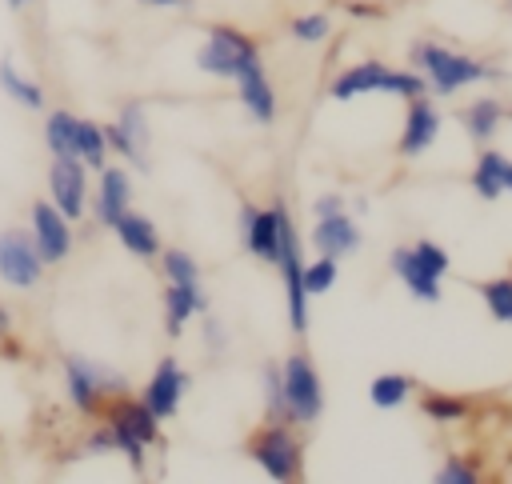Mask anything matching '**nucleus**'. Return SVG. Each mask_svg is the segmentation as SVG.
<instances>
[{"label":"nucleus","mask_w":512,"mask_h":484,"mask_svg":"<svg viewBox=\"0 0 512 484\" xmlns=\"http://www.w3.org/2000/svg\"><path fill=\"white\" fill-rule=\"evenodd\" d=\"M412 64L424 72V80H428V88L436 96H452V92H460L468 84H480V80L496 76V68H488L484 60H476L468 52H452V48H444L436 40L412 44Z\"/></svg>","instance_id":"f257e3e1"},{"label":"nucleus","mask_w":512,"mask_h":484,"mask_svg":"<svg viewBox=\"0 0 512 484\" xmlns=\"http://www.w3.org/2000/svg\"><path fill=\"white\" fill-rule=\"evenodd\" d=\"M108 432H112V452H120L132 468L144 464V448L160 444V420L144 400H128V396H116V404L108 408Z\"/></svg>","instance_id":"f03ea898"},{"label":"nucleus","mask_w":512,"mask_h":484,"mask_svg":"<svg viewBox=\"0 0 512 484\" xmlns=\"http://www.w3.org/2000/svg\"><path fill=\"white\" fill-rule=\"evenodd\" d=\"M64 388H68V404L76 412H96L104 400L112 396H124L128 392V380L88 356H68L64 360Z\"/></svg>","instance_id":"7ed1b4c3"},{"label":"nucleus","mask_w":512,"mask_h":484,"mask_svg":"<svg viewBox=\"0 0 512 484\" xmlns=\"http://www.w3.org/2000/svg\"><path fill=\"white\" fill-rule=\"evenodd\" d=\"M248 456L256 460V468L268 476V480H300L304 472V452H300V440L288 424H264L256 428V436L248 440Z\"/></svg>","instance_id":"20e7f679"},{"label":"nucleus","mask_w":512,"mask_h":484,"mask_svg":"<svg viewBox=\"0 0 512 484\" xmlns=\"http://www.w3.org/2000/svg\"><path fill=\"white\" fill-rule=\"evenodd\" d=\"M280 372H284V416L292 424L320 420V412H324V388H320V372H316L312 356L308 352H292L280 364Z\"/></svg>","instance_id":"39448f33"},{"label":"nucleus","mask_w":512,"mask_h":484,"mask_svg":"<svg viewBox=\"0 0 512 484\" xmlns=\"http://www.w3.org/2000/svg\"><path fill=\"white\" fill-rule=\"evenodd\" d=\"M276 268L284 276V300H288V324L292 332H308V292H304V264H300V236L292 228V216H280V252Z\"/></svg>","instance_id":"423d86ee"},{"label":"nucleus","mask_w":512,"mask_h":484,"mask_svg":"<svg viewBox=\"0 0 512 484\" xmlns=\"http://www.w3.org/2000/svg\"><path fill=\"white\" fill-rule=\"evenodd\" d=\"M248 56H256V40L252 36H244L240 28H228V24H212L208 36H204V44H200V52H196V68L208 72V76L232 80L236 68Z\"/></svg>","instance_id":"0eeeda50"},{"label":"nucleus","mask_w":512,"mask_h":484,"mask_svg":"<svg viewBox=\"0 0 512 484\" xmlns=\"http://www.w3.org/2000/svg\"><path fill=\"white\" fill-rule=\"evenodd\" d=\"M44 276V260L28 232L4 228L0 232V280L12 288H36Z\"/></svg>","instance_id":"6e6552de"},{"label":"nucleus","mask_w":512,"mask_h":484,"mask_svg":"<svg viewBox=\"0 0 512 484\" xmlns=\"http://www.w3.org/2000/svg\"><path fill=\"white\" fill-rule=\"evenodd\" d=\"M48 192H52V204L68 220H80L88 212V168L76 156H52Z\"/></svg>","instance_id":"1a4fd4ad"},{"label":"nucleus","mask_w":512,"mask_h":484,"mask_svg":"<svg viewBox=\"0 0 512 484\" xmlns=\"http://www.w3.org/2000/svg\"><path fill=\"white\" fill-rule=\"evenodd\" d=\"M32 244L40 252L44 264H60L72 252V220L52 204V200H36L32 204Z\"/></svg>","instance_id":"9d476101"},{"label":"nucleus","mask_w":512,"mask_h":484,"mask_svg":"<svg viewBox=\"0 0 512 484\" xmlns=\"http://www.w3.org/2000/svg\"><path fill=\"white\" fill-rule=\"evenodd\" d=\"M104 140L116 156L132 160L136 168H148V160H144V148H148V112H144V104L128 100L120 108V116L112 124H104Z\"/></svg>","instance_id":"9b49d317"},{"label":"nucleus","mask_w":512,"mask_h":484,"mask_svg":"<svg viewBox=\"0 0 512 484\" xmlns=\"http://www.w3.org/2000/svg\"><path fill=\"white\" fill-rule=\"evenodd\" d=\"M184 392H188V372L176 364V356H164V360L156 364V372L148 376V384H144L140 400L152 408V416H156V420H172V416L180 412Z\"/></svg>","instance_id":"f8f14e48"},{"label":"nucleus","mask_w":512,"mask_h":484,"mask_svg":"<svg viewBox=\"0 0 512 484\" xmlns=\"http://www.w3.org/2000/svg\"><path fill=\"white\" fill-rule=\"evenodd\" d=\"M236 96H240V104L252 112V120H260V124H272L276 120V112H280V104H276V92H272V80H268V72H264V60H260V52L256 56H248L240 68H236Z\"/></svg>","instance_id":"ddd939ff"},{"label":"nucleus","mask_w":512,"mask_h":484,"mask_svg":"<svg viewBox=\"0 0 512 484\" xmlns=\"http://www.w3.org/2000/svg\"><path fill=\"white\" fill-rule=\"evenodd\" d=\"M280 216H284V204H280V200H276L272 208L240 204V232H244V248H248L256 260L276 264V252H280Z\"/></svg>","instance_id":"4468645a"},{"label":"nucleus","mask_w":512,"mask_h":484,"mask_svg":"<svg viewBox=\"0 0 512 484\" xmlns=\"http://www.w3.org/2000/svg\"><path fill=\"white\" fill-rule=\"evenodd\" d=\"M440 124H444V116L428 96L408 100V116H404V128H400V156L428 152L436 144V136H440Z\"/></svg>","instance_id":"2eb2a0df"},{"label":"nucleus","mask_w":512,"mask_h":484,"mask_svg":"<svg viewBox=\"0 0 512 484\" xmlns=\"http://www.w3.org/2000/svg\"><path fill=\"white\" fill-rule=\"evenodd\" d=\"M388 268L396 272V280H400L416 300H424V304H440V276L416 256L412 244L392 248V252H388Z\"/></svg>","instance_id":"dca6fc26"},{"label":"nucleus","mask_w":512,"mask_h":484,"mask_svg":"<svg viewBox=\"0 0 512 484\" xmlns=\"http://www.w3.org/2000/svg\"><path fill=\"white\" fill-rule=\"evenodd\" d=\"M128 204H132V180H128V172L124 168H100V180H96V196H92V212H96V220L104 224V228H112L124 212H128Z\"/></svg>","instance_id":"f3484780"},{"label":"nucleus","mask_w":512,"mask_h":484,"mask_svg":"<svg viewBox=\"0 0 512 484\" xmlns=\"http://www.w3.org/2000/svg\"><path fill=\"white\" fill-rule=\"evenodd\" d=\"M312 248L324 256H352L360 248V228L348 212H332V216H316L312 224Z\"/></svg>","instance_id":"a211bd4d"},{"label":"nucleus","mask_w":512,"mask_h":484,"mask_svg":"<svg viewBox=\"0 0 512 484\" xmlns=\"http://www.w3.org/2000/svg\"><path fill=\"white\" fill-rule=\"evenodd\" d=\"M192 316H208V292L200 284H168V292H164V328H168V336H180Z\"/></svg>","instance_id":"6ab92c4d"},{"label":"nucleus","mask_w":512,"mask_h":484,"mask_svg":"<svg viewBox=\"0 0 512 484\" xmlns=\"http://www.w3.org/2000/svg\"><path fill=\"white\" fill-rule=\"evenodd\" d=\"M112 232H116V240L132 252V256H140V260H152V256H160V232H156V224L144 216V212H124L116 224H112Z\"/></svg>","instance_id":"aec40b11"},{"label":"nucleus","mask_w":512,"mask_h":484,"mask_svg":"<svg viewBox=\"0 0 512 484\" xmlns=\"http://www.w3.org/2000/svg\"><path fill=\"white\" fill-rule=\"evenodd\" d=\"M384 72H388V68H384L380 60H360V64H352V68H344V72L332 76L328 96H332V100H352V96H364V92H380Z\"/></svg>","instance_id":"412c9836"},{"label":"nucleus","mask_w":512,"mask_h":484,"mask_svg":"<svg viewBox=\"0 0 512 484\" xmlns=\"http://www.w3.org/2000/svg\"><path fill=\"white\" fill-rule=\"evenodd\" d=\"M460 124H464V132H468L476 144H488V140L496 136V128L504 124V104H500L496 96H480V100H472V104L460 112Z\"/></svg>","instance_id":"4be33fe9"},{"label":"nucleus","mask_w":512,"mask_h":484,"mask_svg":"<svg viewBox=\"0 0 512 484\" xmlns=\"http://www.w3.org/2000/svg\"><path fill=\"white\" fill-rule=\"evenodd\" d=\"M72 156H76L84 168H96V172L108 164V140H104V128H100L96 120H84V116H76Z\"/></svg>","instance_id":"5701e85b"},{"label":"nucleus","mask_w":512,"mask_h":484,"mask_svg":"<svg viewBox=\"0 0 512 484\" xmlns=\"http://www.w3.org/2000/svg\"><path fill=\"white\" fill-rule=\"evenodd\" d=\"M504 168H508V156L496 152V148H484L476 168H472V192L480 200H496L504 196Z\"/></svg>","instance_id":"b1692460"},{"label":"nucleus","mask_w":512,"mask_h":484,"mask_svg":"<svg viewBox=\"0 0 512 484\" xmlns=\"http://www.w3.org/2000/svg\"><path fill=\"white\" fill-rule=\"evenodd\" d=\"M412 388H416V384H412V376H404V372H380V376L368 384V400H372V408L392 412V408L408 404Z\"/></svg>","instance_id":"393cba45"},{"label":"nucleus","mask_w":512,"mask_h":484,"mask_svg":"<svg viewBox=\"0 0 512 484\" xmlns=\"http://www.w3.org/2000/svg\"><path fill=\"white\" fill-rule=\"evenodd\" d=\"M0 88H4V96L16 100L20 108H32V112L44 108V88H40L36 80H28L24 72H16L12 60H0Z\"/></svg>","instance_id":"a878e982"},{"label":"nucleus","mask_w":512,"mask_h":484,"mask_svg":"<svg viewBox=\"0 0 512 484\" xmlns=\"http://www.w3.org/2000/svg\"><path fill=\"white\" fill-rule=\"evenodd\" d=\"M72 136H76V116L68 108H52L44 116V144L52 156H72Z\"/></svg>","instance_id":"bb28decb"},{"label":"nucleus","mask_w":512,"mask_h":484,"mask_svg":"<svg viewBox=\"0 0 512 484\" xmlns=\"http://www.w3.org/2000/svg\"><path fill=\"white\" fill-rule=\"evenodd\" d=\"M420 412H424L428 420L452 424V420H464V416H468V400H464V396H448V392H424V396H420Z\"/></svg>","instance_id":"cd10ccee"},{"label":"nucleus","mask_w":512,"mask_h":484,"mask_svg":"<svg viewBox=\"0 0 512 484\" xmlns=\"http://www.w3.org/2000/svg\"><path fill=\"white\" fill-rule=\"evenodd\" d=\"M336 276H340V260L320 252L312 264H304V292L308 296H324V292L336 288Z\"/></svg>","instance_id":"c85d7f7f"},{"label":"nucleus","mask_w":512,"mask_h":484,"mask_svg":"<svg viewBox=\"0 0 512 484\" xmlns=\"http://www.w3.org/2000/svg\"><path fill=\"white\" fill-rule=\"evenodd\" d=\"M480 296H484V308H488L492 320L512 324V280H508V276L484 280V284H480Z\"/></svg>","instance_id":"c756f323"},{"label":"nucleus","mask_w":512,"mask_h":484,"mask_svg":"<svg viewBox=\"0 0 512 484\" xmlns=\"http://www.w3.org/2000/svg\"><path fill=\"white\" fill-rule=\"evenodd\" d=\"M160 264L168 284H200V264L192 260V252L184 248H160Z\"/></svg>","instance_id":"7c9ffc66"},{"label":"nucleus","mask_w":512,"mask_h":484,"mask_svg":"<svg viewBox=\"0 0 512 484\" xmlns=\"http://www.w3.org/2000/svg\"><path fill=\"white\" fill-rule=\"evenodd\" d=\"M380 92H388V96H404V100H416V96H428V80H424V72H384V84H380Z\"/></svg>","instance_id":"2f4dec72"},{"label":"nucleus","mask_w":512,"mask_h":484,"mask_svg":"<svg viewBox=\"0 0 512 484\" xmlns=\"http://www.w3.org/2000/svg\"><path fill=\"white\" fill-rule=\"evenodd\" d=\"M264 412L276 420V416H284V372H280V364H264Z\"/></svg>","instance_id":"473e14b6"},{"label":"nucleus","mask_w":512,"mask_h":484,"mask_svg":"<svg viewBox=\"0 0 512 484\" xmlns=\"http://www.w3.org/2000/svg\"><path fill=\"white\" fill-rule=\"evenodd\" d=\"M288 28H292V36H296V40H304V44H320V40H328L332 20H328V16H320V12H308V16H296Z\"/></svg>","instance_id":"72a5a7b5"},{"label":"nucleus","mask_w":512,"mask_h":484,"mask_svg":"<svg viewBox=\"0 0 512 484\" xmlns=\"http://www.w3.org/2000/svg\"><path fill=\"white\" fill-rule=\"evenodd\" d=\"M432 480H436V484H476V464L452 456V460H444V468H436Z\"/></svg>","instance_id":"f704fd0d"},{"label":"nucleus","mask_w":512,"mask_h":484,"mask_svg":"<svg viewBox=\"0 0 512 484\" xmlns=\"http://www.w3.org/2000/svg\"><path fill=\"white\" fill-rule=\"evenodd\" d=\"M412 248H416V256H420V260H424V264H428V268H432V272H436L440 280L448 276V268H452V260H448V252H444V248H440L436 240H416Z\"/></svg>","instance_id":"c9c22d12"},{"label":"nucleus","mask_w":512,"mask_h":484,"mask_svg":"<svg viewBox=\"0 0 512 484\" xmlns=\"http://www.w3.org/2000/svg\"><path fill=\"white\" fill-rule=\"evenodd\" d=\"M204 344H208L212 352H224V348H228V340H224V324H220L216 316L204 320Z\"/></svg>","instance_id":"e433bc0d"},{"label":"nucleus","mask_w":512,"mask_h":484,"mask_svg":"<svg viewBox=\"0 0 512 484\" xmlns=\"http://www.w3.org/2000/svg\"><path fill=\"white\" fill-rule=\"evenodd\" d=\"M312 212H316V216H332V212H344V196H340V192H324V196H316Z\"/></svg>","instance_id":"4c0bfd02"},{"label":"nucleus","mask_w":512,"mask_h":484,"mask_svg":"<svg viewBox=\"0 0 512 484\" xmlns=\"http://www.w3.org/2000/svg\"><path fill=\"white\" fill-rule=\"evenodd\" d=\"M140 4H148V8H188L192 0H140Z\"/></svg>","instance_id":"58836bf2"},{"label":"nucleus","mask_w":512,"mask_h":484,"mask_svg":"<svg viewBox=\"0 0 512 484\" xmlns=\"http://www.w3.org/2000/svg\"><path fill=\"white\" fill-rule=\"evenodd\" d=\"M8 324H12V316H8V308H0V336L8 332Z\"/></svg>","instance_id":"ea45409f"},{"label":"nucleus","mask_w":512,"mask_h":484,"mask_svg":"<svg viewBox=\"0 0 512 484\" xmlns=\"http://www.w3.org/2000/svg\"><path fill=\"white\" fill-rule=\"evenodd\" d=\"M504 192H512V160H508V168H504Z\"/></svg>","instance_id":"a19ab883"},{"label":"nucleus","mask_w":512,"mask_h":484,"mask_svg":"<svg viewBox=\"0 0 512 484\" xmlns=\"http://www.w3.org/2000/svg\"><path fill=\"white\" fill-rule=\"evenodd\" d=\"M28 4H32V0H8V8H12V12H20V8H28Z\"/></svg>","instance_id":"79ce46f5"},{"label":"nucleus","mask_w":512,"mask_h":484,"mask_svg":"<svg viewBox=\"0 0 512 484\" xmlns=\"http://www.w3.org/2000/svg\"><path fill=\"white\" fill-rule=\"evenodd\" d=\"M508 8H512V0H508Z\"/></svg>","instance_id":"37998d69"}]
</instances>
